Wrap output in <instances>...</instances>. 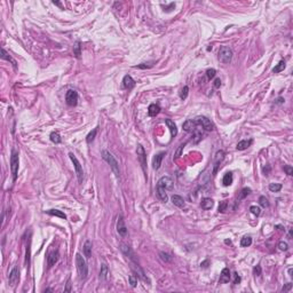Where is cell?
<instances>
[{
	"label": "cell",
	"instance_id": "e0dca14e",
	"mask_svg": "<svg viewBox=\"0 0 293 293\" xmlns=\"http://www.w3.org/2000/svg\"><path fill=\"white\" fill-rule=\"evenodd\" d=\"M123 86L124 88H126V90H132L135 86V81L129 75H126L123 79Z\"/></svg>",
	"mask_w": 293,
	"mask_h": 293
},
{
	"label": "cell",
	"instance_id": "2e32d148",
	"mask_svg": "<svg viewBox=\"0 0 293 293\" xmlns=\"http://www.w3.org/2000/svg\"><path fill=\"white\" fill-rule=\"evenodd\" d=\"M223 158H224V152L222 151V150H220V151H217L215 155V160H214V170H213V175H215L216 172H217V167H219V165L221 164V162L223 160Z\"/></svg>",
	"mask_w": 293,
	"mask_h": 293
},
{
	"label": "cell",
	"instance_id": "9a60e30c",
	"mask_svg": "<svg viewBox=\"0 0 293 293\" xmlns=\"http://www.w3.org/2000/svg\"><path fill=\"white\" fill-rule=\"evenodd\" d=\"M230 280V270L228 268H223L221 271V275L219 278V283L220 284H226Z\"/></svg>",
	"mask_w": 293,
	"mask_h": 293
},
{
	"label": "cell",
	"instance_id": "52a82bcc",
	"mask_svg": "<svg viewBox=\"0 0 293 293\" xmlns=\"http://www.w3.org/2000/svg\"><path fill=\"white\" fill-rule=\"evenodd\" d=\"M65 102L70 107H76L78 103V93L73 90H69L65 94Z\"/></svg>",
	"mask_w": 293,
	"mask_h": 293
},
{
	"label": "cell",
	"instance_id": "4316f807",
	"mask_svg": "<svg viewBox=\"0 0 293 293\" xmlns=\"http://www.w3.org/2000/svg\"><path fill=\"white\" fill-rule=\"evenodd\" d=\"M222 183L224 187H229V185L232 183V173L231 172H228L224 174L223 179H222Z\"/></svg>",
	"mask_w": 293,
	"mask_h": 293
},
{
	"label": "cell",
	"instance_id": "8fae6325",
	"mask_svg": "<svg viewBox=\"0 0 293 293\" xmlns=\"http://www.w3.org/2000/svg\"><path fill=\"white\" fill-rule=\"evenodd\" d=\"M18 279H20V270L15 266V267H13V269L10 270V273L8 275V283L10 286H15Z\"/></svg>",
	"mask_w": 293,
	"mask_h": 293
},
{
	"label": "cell",
	"instance_id": "f546056e",
	"mask_svg": "<svg viewBox=\"0 0 293 293\" xmlns=\"http://www.w3.org/2000/svg\"><path fill=\"white\" fill-rule=\"evenodd\" d=\"M250 192H251V189H250V188H244V189H242V191H241L239 196L237 197V201H242V199H244V198L246 197L247 195H250Z\"/></svg>",
	"mask_w": 293,
	"mask_h": 293
},
{
	"label": "cell",
	"instance_id": "44dd1931",
	"mask_svg": "<svg viewBox=\"0 0 293 293\" xmlns=\"http://www.w3.org/2000/svg\"><path fill=\"white\" fill-rule=\"evenodd\" d=\"M165 124H166V125H167V127L170 128L172 138L176 136V134H178V128H176V125H175V123H174L173 120H171V119H165Z\"/></svg>",
	"mask_w": 293,
	"mask_h": 293
},
{
	"label": "cell",
	"instance_id": "6da1fadb",
	"mask_svg": "<svg viewBox=\"0 0 293 293\" xmlns=\"http://www.w3.org/2000/svg\"><path fill=\"white\" fill-rule=\"evenodd\" d=\"M102 158L110 165V169H111V171L115 173V175H116L117 178H119V176H120L119 163H118V160L115 158V156L111 154L110 151H108V150H103V151H102Z\"/></svg>",
	"mask_w": 293,
	"mask_h": 293
},
{
	"label": "cell",
	"instance_id": "ffe728a7",
	"mask_svg": "<svg viewBox=\"0 0 293 293\" xmlns=\"http://www.w3.org/2000/svg\"><path fill=\"white\" fill-rule=\"evenodd\" d=\"M172 203H173L175 206L180 207V208H183L185 206V199H183L181 196H179V195H173V196H172Z\"/></svg>",
	"mask_w": 293,
	"mask_h": 293
},
{
	"label": "cell",
	"instance_id": "8992f818",
	"mask_svg": "<svg viewBox=\"0 0 293 293\" xmlns=\"http://www.w3.org/2000/svg\"><path fill=\"white\" fill-rule=\"evenodd\" d=\"M196 123L198 126H201L205 131H212L214 128V125L213 123L207 118V117H204V116H199V117H196L195 118Z\"/></svg>",
	"mask_w": 293,
	"mask_h": 293
},
{
	"label": "cell",
	"instance_id": "ab89813d",
	"mask_svg": "<svg viewBox=\"0 0 293 293\" xmlns=\"http://www.w3.org/2000/svg\"><path fill=\"white\" fill-rule=\"evenodd\" d=\"M188 93H189V87H188V86H185V87L181 90V92H180V97H181L182 100H185L187 96H188Z\"/></svg>",
	"mask_w": 293,
	"mask_h": 293
},
{
	"label": "cell",
	"instance_id": "d6a6232c",
	"mask_svg": "<svg viewBox=\"0 0 293 293\" xmlns=\"http://www.w3.org/2000/svg\"><path fill=\"white\" fill-rule=\"evenodd\" d=\"M285 69V62L284 61H280L279 63H278L277 65L273 69V72L274 73H278V72H280V71H283Z\"/></svg>",
	"mask_w": 293,
	"mask_h": 293
},
{
	"label": "cell",
	"instance_id": "ee69618b",
	"mask_svg": "<svg viewBox=\"0 0 293 293\" xmlns=\"http://www.w3.org/2000/svg\"><path fill=\"white\" fill-rule=\"evenodd\" d=\"M185 144H181V145L179 147V149L176 150V152H175V155H174V156H175V157H174L175 159H178V158L181 156V154H182V150H183V148H185Z\"/></svg>",
	"mask_w": 293,
	"mask_h": 293
},
{
	"label": "cell",
	"instance_id": "9f6ffc18",
	"mask_svg": "<svg viewBox=\"0 0 293 293\" xmlns=\"http://www.w3.org/2000/svg\"><path fill=\"white\" fill-rule=\"evenodd\" d=\"M224 243H226V244H229V245H230V244H231V241H229V239H226V241H224Z\"/></svg>",
	"mask_w": 293,
	"mask_h": 293
},
{
	"label": "cell",
	"instance_id": "3957f363",
	"mask_svg": "<svg viewBox=\"0 0 293 293\" xmlns=\"http://www.w3.org/2000/svg\"><path fill=\"white\" fill-rule=\"evenodd\" d=\"M219 61L223 64H229L232 60V50L228 46H221L217 53Z\"/></svg>",
	"mask_w": 293,
	"mask_h": 293
},
{
	"label": "cell",
	"instance_id": "83f0119b",
	"mask_svg": "<svg viewBox=\"0 0 293 293\" xmlns=\"http://www.w3.org/2000/svg\"><path fill=\"white\" fill-rule=\"evenodd\" d=\"M47 213L49 214V215H53V216H59V217H61V219H66V215L62 212V211H59V210H49V211H47Z\"/></svg>",
	"mask_w": 293,
	"mask_h": 293
},
{
	"label": "cell",
	"instance_id": "4fadbf2b",
	"mask_svg": "<svg viewBox=\"0 0 293 293\" xmlns=\"http://www.w3.org/2000/svg\"><path fill=\"white\" fill-rule=\"evenodd\" d=\"M197 126L198 125H197L195 119H188L182 125V127H183V129H185V132H191V133L197 129Z\"/></svg>",
	"mask_w": 293,
	"mask_h": 293
},
{
	"label": "cell",
	"instance_id": "91938a15",
	"mask_svg": "<svg viewBox=\"0 0 293 293\" xmlns=\"http://www.w3.org/2000/svg\"><path fill=\"white\" fill-rule=\"evenodd\" d=\"M289 274H290V276H292V268L289 269Z\"/></svg>",
	"mask_w": 293,
	"mask_h": 293
},
{
	"label": "cell",
	"instance_id": "7dc6e473",
	"mask_svg": "<svg viewBox=\"0 0 293 293\" xmlns=\"http://www.w3.org/2000/svg\"><path fill=\"white\" fill-rule=\"evenodd\" d=\"M160 258L164 260V261H166V262H169L171 261V257L167 254V253H164V252H160Z\"/></svg>",
	"mask_w": 293,
	"mask_h": 293
},
{
	"label": "cell",
	"instance_id": "b9f144b4",
	"mask_svg": "<svg viewBox=\"0 0 293 293\" xmlns=\"http://www.w3.org/2000/svg\"><path fill=\"white\" fill-rule=\"evenodd\" d=\"M192 133H194V142H195V143H198V142L201 140V132H198L197 129H196L195 132H192Z\"/></svg>",
	"mask_w": 293,
	"mask_h": 293
},
{
	"label": "cell",
	"instance_id": "277c9868",
	"mask_svg": "<svg viewBox=\"0 0 293 293\" xmlns=\"http://www.w3.org/2000/svg\"><path fill=\"white\" fill-rule=\"evenodd\" d=\"M18 165H20V159H18V154L15 150L12 151L10 155V170L13 174V180L16 181L17 179V172H18Z\"/></svg>",
	"mask_w": 293,
	"mask_h": 293
},
{
	"label": "cell",
	"instance_id": "60d3db41",
	"mask_svg": "<svg viewBox=\"0 0 293 293\" xmlns=\"http://www.w3.org/2000/svg\"><path fill=\"white\" fill-rule=\"evenodd\" d=\"M215 73H216V71L214 69H208V70L206 71V77H207L208 80H211V79H213V78L215 77Z\"/></svg>",
	"mask_w": 293,
	"mask_h": 293
},
{
	"label": "cell",
	"instance_id": "6f0895ef",
	"mask_svg": "<svg viewBox=\"0 0 293 293\" xmlns=\"http://www.w3.org/2000/svg\"><path fill=\"white\" fill-rule=\"evenodd\" d=\"M53 3L54 5H57V6H60V7H62V5L60 3V2H56V1H53Z\"/></svg>",
	"mask_w": 293,
	"mask_h": 293
},
{
	"label": "cell",
	"instance_id": "74e56055",
	"mask_svg": "<svg viewBox=\"0 0 293 293\" xmlns=\"http://www.w3.org/2000/svg\"><path fill=\"white\" fill-rule=\"evenodd\" d=\"M128 280H129V284H131L132 287H135L138 285V277L135 275H129Z\"/></svg>",
	"mask_w": 293,
	"mask_h": 293
},
{
	"label": "cell",
	"instance_id": "7c38bea8",
	"mask_svg": "<svg viewBox=\"0 0 293 293\" xmlns=\"http://www.w3.org/2000/svg\"><path fill=\"white\" fill-rule=\"evenodd\" d=\"M120 250H122V252H123L124 254H125V255H126V257H127L131 261H133L135 264H138V262H136V259H135V254H134V252L132 251V248L128 246L127 244H124V243H122V244H120Z\"/></svg>",
	"mask_w": 293,
	"mask_h": 293
},
{
	"label": "cell",
	"instance_id": "db71d44e",
	"mask_svg": "<svg viewBox=\"0 0 293 293\" xmlns=\"http://www.w3.org/2000/svg\"><path fill=\"white\" fill-rule=\"evenodd\" d=\"M262 171H263V173H264L266 175H268V174H269V172H270V166H269V165H267L266 167H263Z\"/></svg>",
	"mask_w": 293,
	"mask_h": 293
},
{
	"label": "cell",
	"instance_id": "cb8c5ba5",
	"mask_svg": "<svg viewBox=\"0 0 293 293\" xmlns=\"http://www.w3.org/2000/svg\"><path fill=\"white\" fill-rule=\"evenodd\" d=\"M160 112V107L158 106V104H150L149 106V108H148V115L150 116V117H155V116H157L158 113Z\"/></svg>",
	"mask_w": 293,
	"mask_h": 293
},
{
	"label": "cell",
	"instance_id": "816d5d0a",
	"mask_svg": "<svg viewBox=\"0 0 293 293\" xmlns=\"http://www.w3.org/2000/svg\"><path fill=\"white\" fill-rule=\"evenodd\" d=\"M234 276H235L234 284H239V283H241V277L238 276V274H237V273H235V274H234Z\"/></svg>",
	"mask_w": 293,
	"mask_h": 293
},
{
	"label": "cell",
	"instance_id": "d6986e66",
	"mask_svg": "<svg viewBox=\"0 0 293 293\" xmlns=\"http://www.w3.org/2000/svg\"><path fill=\"white\" fill-rule=\"evenodd\" d=\"M156 192H157V196H158V198H159L160 201H163V203H167V201H169V196H167L165 189H163V188H160V187H157V188H156Z\"/></svg>",
	"mask_w": 293,
	"mask_h": 293
},
{
	"label": "cell",
	"instance_id": "1f68e13d",
	"mask_svg": "<svg viewBox=\"0 0 293 293\" xmlns=\"http://www.w3.org/2000/svg\"><path fill=\"white\" fill-rule=\"evenodd\" d=\"M251 244H252V238H251L250 236H244V237L242 238V241H241V245L243 247L250 246Z\"/></svg>",
	"mask_w": 293,
	"mask_h": 293
},
{
	"label": "cell",
	"instance_id": "ac0fdd59",
	"mask_svg": "<svg viewBox=\"0 0 293 293\" xmlns=\"http://www.w3.org/2000/svg\"><path fill=\"white\" fill-rule=\"evenodd\" d=\"M164 156H165V152H159V154H157L154 157V159H152V167H154V170H159Z\"/></svg>",
	"mask_w": 293,
	"mask_h": 293
},
{
	"label": "cell",
	"instance_id": "bcb514c9",
	"mask_svg": "<svg viewBox=\"0 0 293 293\" xmlns=\"http://www.w3.org/2000/svg\"><path fill=\"white\" fill-rule=\"evenodd\" d=\"M253 273H254L255 276H260V275H261V267H260L259 264L255 266V267L253 268Z\"/></svg>",
	"mask_w": 293,
	"mask_h": 293
},
{
	"label": "cell",
	"instance_id": "30bf717a",
	"mask_svg": "<svg viewBox=\"0 0 293 293\" xmlns=\"http://www.w3.org/2000/svg\"><path fill=\"white\" fill-rule=\"evenodd\" d=\"M117 232L123 238H125L127 236V227L125 224V220H124L123 215H119L118 219H117Z\"/></svg>",
	"mask_w": 293,
	"mask_h": 293
},
{
	"label": "cell",
	"instance_id": "603a6c76",
	"mask_svg": "<svg viewBox=\"0 0 293 293\" xmlns=\"http://www.w3.org/2000/svg\"><path fill=\"white\" fill-rule=\"evenodd\" d=\"M92 247L93 244L91 241H86L85 244H84V254L87 259H90L92 257Z\"/></svg>",
	"mask_w": 293,
	"mask_h": 293
},
{
	"label": "cell",
	"instance_id": "5bb4252c",
	"mask_svg": "<svg viewBox=\"0 0 293 293\" xmlns=\"http://www.w3.org/2000/svg\"><path fill=\"white\" fill-rule=\"evenodd\" d=\"M59 258H60V254H59V251H53L48 254V258H47V261H48V267H53L55 263L59 261Z\"/></svg>",
	"mask_w": 293,
	"mask_h": 293
},
{
	"label": "cell",
	"instance_id": "d4e9b609",
	"mask_svg": "<svg viewBox=\"0 0 293 293\" xmlns=\"http://www.w3.org/2000/svg\"><path fill=\"white\" fill-rule=\"evenodd\" d=\"M252 140H242V141H239L238 143H237V150H245L247 149L251 144H252Z\"/></svg>",
	"mask_w": 293,
	"mask_h": 293
},
{
	"label": "cell",
	"instance_id": "680465c9",
	"mask_svg": "<svg viewBox=\"0 0 293 293\" xmlns=\"http://www.w3.org/2000/svg\"><path fill=\"white\" fill-rule=\"evenodd\" d=\"M283 101H284V100H283V99H282V97H279V99H278V100H277V102H278V103H283Z\"/></svg>",
	"mask_w": 293,
	"mask_h": 293
},
{
	"label": "cell",
	"instance_id": "e575fe53",
	"mask_svg": "<svg viewBox=\"0 0 293 293\" xmlns=\"http://www.w3.org/2000/svg\"><path fill=\"white\" fill-rule=\"evenodd\" d=\"M282 189V185L280 183H270L269 185V190L271 192H278Z\"/></svg>",
	"mask_w": 293,
	"mask_h": 293
},
{
	"label": "cell",
	"instance_id": "4dcf8cb0",
	"mask_svg": "<svg viewBox=\"0 0 293 293\" xmlns=\"http://www.w3.org/2000/svg\"><path fill=\"white\" fill-rule=\"evenodd\" d=\"M1 59H3V60H7V61H10L12 63H13V65H14V66H16V61H15V60H13V59H12V57H10V56H9V55L7 54V52H6V50H5L3 48L1 49Z\"/></svg>",
	"mask_w": 293,
	"mask_h": 293
},
{
	"label": "cell",
	"instance_id": "f5cc1de1",
	"mask_svg": "<svg viewBox=\"0 0 293 293\" xmlns=\"http://www.w3.org/2000/svg\"><path fill=\"white\" fill-rule=\"evenodd\" d=\"M71 291V283H70V279L68 280V283H66V287L64 289V292H70Z\"/></svg>",
	"mask_w": 293,
	"mask_h": 293
},
{
	"label": "cell",
	"instance_id": "f6af8a7d",
	"mask_svg": "<svg viewBox=\"0 0 293 293\" xmlns=\"http://www.w3.org/2000/svg\"><path fill=\"white\" fill-rule=\"evenodd\" d=\"M284 171L286 172V174L287 175H293V167L291 165H286V166H284Z\"/></svg>",
	"mask_w": 293,
	"mask_h": 293
},
{
	"label": "cell",
	"instance_id": "8d00e7d4",
	"mask_svg": "<svg viewBox=\"0 0 293 293\" xmlns=\"http://www.w3.org/2000/svg\"><path fill=\"white\" fill-rule=\"evenodd\" d=\"M73 54L76 55V57H80L81 52H80V43L79 41H77L75 44V46H73Z\"/></svg>",
	"mask_w": 293,
	"mask_h": 293
},
{
	"label": "cell",
	"instance_id": "ba28073f",
	"mask_svg": "<svg viewBox=\"0 0 293 293\" xmlns=\"http://www.w3.org/2000/svg\"><path fill=\"white\" fill-rule=\"evenodd\" d=\"M157 187H160L165 190H173V187H174V181L171 176H163L159 179L158 183H157Z\"/></svg>",
	"mask_w": 293,
	"mask_h": 293
},
{
	"label": "cell",
	"instance_id": "11a10c76",
	"mask_svg": "<svg viewBox=\"0 0 293 293\" xmlns=\"http://www.w3.org/2000/svg\"><path fill=\"white\" fill-rule=\"evenodd\" d=\"M208 264H210V261H208V260H205L204 262L201 263V266L203 267V268H207V267H208Z\"/></svg>",
	"mask_w": 293,
	"mask_h": 293
},
{
	"label": "cell",
	"instance_id": "7402d4cb",
	"mask_svg": "<svg viewBox=\"0 0 293 293\" xmlns=\"http://www.w3.org/2000/svg\"><path fill=\"white\" fill-rule=\"evenodd\" d=\"M201 206L203 210H211L214 206V201L212 198H204L201 203Z\"/></svg>",
	"mask_w": 293,
	"mask_h": 293
},
{
	"label": "cell",
	"instance_id": "484cf974",
	"mask_svg": "<svg viewBox=\"0 0 293 293\" xmlns=\"http://www.w3.org/2000/svg\"><path fill=\"white\" fill-rule=\"evenodd\" d=\"M108 275H109L108 266H107L106 263H102V266H101V270H100V278H101L102 280H107Z\"/></svg>",
	"mask_w": 293,
	"mask_h": 293
},
{
	"label": "cell",
	"instance_id": "f35d334b",
	"mask_svg": "<svg viewBox=\"0 0 293 293\" xmlns=\"http://www.w3.org/2000/svg\"><path fill=\"white\" fill-rule=\"evenodd\" d=\"M227 206H228V201H221L220 205H219V212H220V213H224L226 210H227Z\"/></svg>",
	"mask_w": 293,
	"mask_h": 293
},
{
	"label": "cell",
	"instance_id": "d590c367",
	"mask_svg": "<svg viewBox=\"0 0 293 293\" xmlns=\"http://www.w3.org/2000/svg\"><path fill=\"white\" fill-rule=\"evenodd\" d=\"M250 212H251L253 215L259 216L260 215V213H261V210H260V207H258V206L253 205V206H251V207H250Z\"/></svg>",
	"mask_w": 293,
	"mask_h": 293
},
{
	"label": "cell",
	"instance_id": "7a4b0ae2",
	"mask_svg": "<svg viewBox=\"0 0 293 293\" xmlns=\"http://www.w3.org/2000/svg\"><path fill=\"white\" fill-rule=\"evenodd\" d=\"M76 264H77V270L80 279H85L88 275V266L86 263V260L79 253L76 254Z\"/></svg>",
	"mask_w": 293,
	"mask_h": 293
},
{
	"label": "cell",
	"instance_id": "9c48e42d",
	"mask_svg": "<svg viewBox=\"0 0 293 293\" xmlns=\"http://www.w3.org/2000/svg\"><path fill=\"white\" fill-rule=\"evenodd\" d=\"M136 154H138V158H139V162L141 164V166H142V169H143L144 172H147V154L144 151V148L141 144H138Z\"/></svg>",
	"mask_w": 293,
	"mask_h": 293
},
{
	"label": "cell",
	"instance_id": "836d02e7",
	"mask_svg": "<svg viewBox=\"0 0 293 293\" xmlns=\"http://www.w3.org/2000/svg\"><path fill=\"white\" fill-rule=\"evenodd\" d=\"M96 133H97V128H94L92 132L87 135V138H86V142L87 143H92L94 139H95V136H96Z\"/></svg>",
	"mask_w": 293,
	"mask_h": 293
},
{
	"label": "cell",
	"instance_id": "c3c4849f",
	"mask_svg": "<svg viewBox=\"0 0 293 293\" xmlns=\"http://www.w3.org/2000/svg\"><path fill=\"white\" fill-rule=\"evenodd\" d=\"M278 247H279V250H282V251H286L289 246H287V244L285 243V242H279V244H278Z\"/></svg>",
	"mask_w": 293,
	"mask_h": 293
},
{
	"label": "cell",
	"instance_id": "f907efd6",
	"mask_svg": "<svg viewBox=\"0 0 293 293\" xmlns=\"http://www.w3.org/2000/svg\"><path fill=\"white\" fill-rule=\"evenodd\" d=\"M213 86H214V88H220V86H221V80H220V78H216L215 80H214Z\"/></svg>",
	"mask_w": 293,
	"mask_h": 293
},
{
	"label": "cell",
	"instance_id": "f1b7e54d",
	"mask_svg": "<svg viewBox=\"0 0 293 293\" xmlns=\"http://www.w3.org/2000/svg\"><path fill=\"white\" fill-rule=\"evenodd\" d=\"M50 141H52L53 143H55V144H59V143H61L62 142V139L57 132H53V133L50 134Z\"/></svg>",
	"mask_w": 293,
	"mask_h": 293
},
{
	"label": "cell",
	"instance_id": "681fc988",
	"mask_svg": "<svg viewBox=\"0 0 293 293\" xmlns=\"http://www.w3.org/2000/svg\"><path fill=\"white\" fill-rule=\"evenodd\" d=\"M291 289H292V284H291V283H287V284L282 289V291H283V292H287V291H290Z\"/></svg>",
	"mask_w": 293,
	"mask_h": 293
},
{
	"label": "cell",
	"instance_id": "5b68a950",
	"mask_svg": "<svg viewBox=\"0 0 293 293\" xmlns=\"http://www.w3.org/2000/svg\"><path fill=\"white\" fill-rule=\"evenodd\" d=\"M69 157H70L71 162L73 163V166H75V170H76V174H77L78 181H79V183H81V182H83V179H84V171H83V166H81V164L79 163V160L77 159V157L72 154V152H70V154H69Z\"/></svg>",
	"mask_w": 293,
	"mask_h": 293
},
{
	"label": "cell",
	"instance_id": "7bdbcfd3",
	"mask_svg": "<svg viewBox=\"0 0 293 293\" xmlns=\"http://www.w3.org/2000/svg\"><path fill=\"white\" fill-rule=\"evenodd\" d=\"M259 203H260V205H261L262 207H268V206H269L268 199H267L264 196H261V197L259 198Z\"/></svg>",
	"mask_w": 293,
	"mask_h": 293
}]
</instances>
